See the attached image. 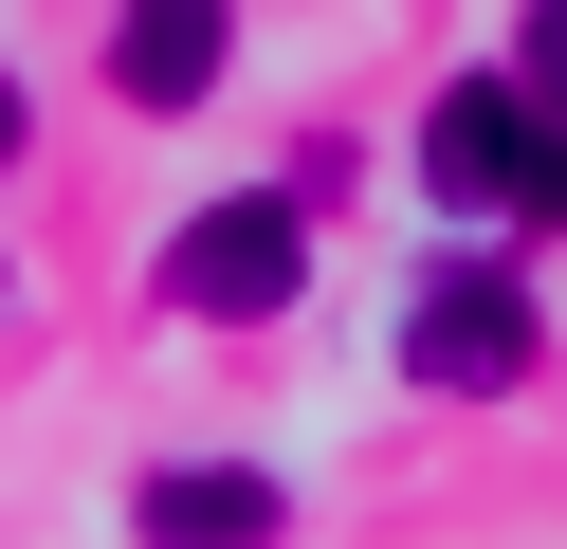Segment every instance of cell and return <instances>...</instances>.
<instances>
[{
	"mask_svg": "<svg viewBox=\"0 0 567 549\" xmlns=\"http://www.w3.org/2000/svg\"><path fill=\"white\" fill-rule=\"evenodd\" d=\"M421 183L476 220H567V129L513 92V73H457L440 110H421Z\"/></svg>",
	"mask_w": 567,
	"mask_h": 549,
	"instance_id": "1",
	"label": "cell"
},
{
	"mask_svg": "<svg viewBox=\"0 0 567 549\" xmlns=\"http://www.w3.org/2000/svg\"><path fill=\"white\" fill-rule=\"evenodd\" d=\"M311 293V220L275 202V183H238V202H202L184 238H165V312H220V329H275Z\"/></svg>",
	"mask_w": 567,
	"mask_h": 549,
	"instance_id": "2",
	"label": "cell"
},
{
	"mask_svg": "<svg viewBox=\"0 0 567 549\" xmlns=\"http://www.w3.org/2000/svg\"><path fill=\"white\" fill-rule=\"evenodd\" d=\"M530 348H549V329H530V293L494 275V256H440V275L403 293V385H440V403H513Z\"/></svg>",
	"mask_w": 567,
	"mask_h": 549,
	"instance_id": "3",
	"label": "cell"
},
{
	"mask_svg": "<svg viewBox=\"0 0 567 549\" xmlns=\"http://www.w3.org/2000/svg\"><path fill=\"white\" fill-rule=\"evenodd\" d=\"M128 531H147V549H275L293 495H275L257 458H165L147 495H128Z\"/></svg>",
	"mask_w": 567,
	"mask_h": 549,
	"instance_id": "4",
	"label": "cell"
},
{
	"mask_svg": "<svg viewBox=\"0 0 567 549\" xmlns=\"http://www.w3.org/2000/svg\"><path fill=\"white\" fill-rule=\"evenodd\" d=\"M220 55H238L220 0H147V19H111V92H128V110H202Z\"/></svg>",
	"mask_w": 567,
	"mask_h": 549,
	"instance_id": "5",
	"label": "cell"
},
{
	"mask_svg": "<svg viewBox=\"0 0 567 549\" xmlns=\"http://www.w3.org/2000/svg\"><path fill=\"white\" fill-rule=\"evenodd\" d=\"M513 55H530V73H513V92H530V110H549V129H567V19H530V37H513Z\"/></svg>",
	"mask_w": 567,
	"mask_h": 549,
	"instance_id": "6",
	"label": "cell"
},
{
	"mask_svg": "<svg viewBox=\"0 0 567 549\" xmlns=\"http://www.w3.org/2000/svg\"><path fill=\"white\" fill-rule=\"evenodd\" d=\"M0 165H19V73H0Z\"/></svg>",
	"mask_w": 567,
	"mask_h": 549,
	"instance_id": "7",
	"label": "cell"
}]
</instances>
